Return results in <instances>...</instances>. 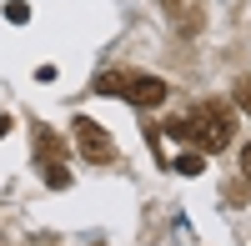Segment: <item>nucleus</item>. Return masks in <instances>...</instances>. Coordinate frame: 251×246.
I'll list each match as a JSON object with an SVG mask.
<instances>
[{"instance_id":"nucleus-2","label":"nucleus","mask_w":251,"mask_h":246,"mask_svg":"<svg viewBox=\"0 0 251 246\" xmlns=\"http://www.w3.org/2000/svg\"><path fill=\"white\" fill-rule=\"evenodd\" d=\"M96 91L100 96H121V100H131V106H141V111H156L171 86H166L161 75H151V71H106L96 80Z\"/></svg>"},{"instance_id":"nucleus-5","label":"nucleus","mask_w":251,"mask_h":246,"mask_svg":"<svg viewBox=\"0 0 251 246\" xmlns=\"http://www.w3.org/2000/svg\"><path fill=\"white\" fill-rule=\"evenodd\" d=\"M176 171H181V176H201V171H206L201 151H181V156H176Z\"/></svg>"},{"instance_id":"nucleus-7","label":"nucleus","mask_w":251,"mask_h":246,"mask_svg":"<svg viewBox=\"0 0 251 246\" xmlns=\"http://www.w3.org/2000/svg\"><path fill=\"white\" fill-rule=\"evenodd\" d=\"M236 106H241V111L251 116V80H246V75L236 80Z\"/></svg>"},{"instance_id":"nucleus-6","label":"nucleus","mask_w":251,"mask_h":246,"mask_svg":"<svg viewBox=\"0 0 251 246\" xmlns=\"http://www.w3.org/2000/svg\"><path fill=\"white\" fill-rule=\"evenodd\" d=\"M5 20H10V25H25V20H30V5H25V0H10V5H5Z\"/></svg>"},{"instance_id":"nucleus-1","label":"nucleus","mask_w":251,"mask_h":246,"mask_svg":"<svg viewBox=\"0 0 251 246\" xmlns=\"http://www.w3.org/2000/svg\"><path fill=\"white\" fill-rule=\"evenodd\" d=\"M166 131L176 141H186V146H196V151H226L231 131H236V116H231L226 100H201L191 116H176Z\"/></svg>"},{"instance_id":"nucleus-9","label":"nucleus","mask_w":251,"mask_h":246,"mask_svg":"<svg viewBox=\"0 0 251 246\" xmlns=\"http://www.w3.org/2000/svg\"><path fill=\"white\" fill-rule=\"evenodd\" d=\"M161 5H166V10H176V5H181V0H161Z\"/></svg>"},{"instance_id":"nucleus-8","label":"nucleus","mask_w":251,"mask_h":246,"mask_svg":"<svg viewBox=\"0 0 251 246\" xmlns=\"http://www.w3.org/2000/svg\"><path fill=\"white\" fill-rule=\"evenodd\" d=\"M241 176L251 181V141H246V146H241Z\"/></svg>"},{"instance_id":"nucleus-3","label":"nucleus","mask_w":251,"mask_h":246,"mask_svg":"<svg viewBox=\"0 0 251 246\" xmlns=\"http://www.w3.org/2000/svg\"><path fill=\"white\" fill-rule=\"evenodd\" d=\"M75 151H80V161H91V166H111V161H121L111 131L100 126V121H91V116H75Z\"/></svg>"},{"instance_id":"nucleus-4","label":"nucleus","mask_w":251,"mask_h":246,"mask_svg":"<svg viewBox=\"0 0 251 246\" xmlns=\"http://www.w3.org/2000/svg\"><path fill=\"white\" fill-rule=\"evenodd\" d=\"M35 146H40V166H46V186L50 191H66L71 186V171H66V146L46 131V126H35Z\"/></svg>"}]
</instances>
